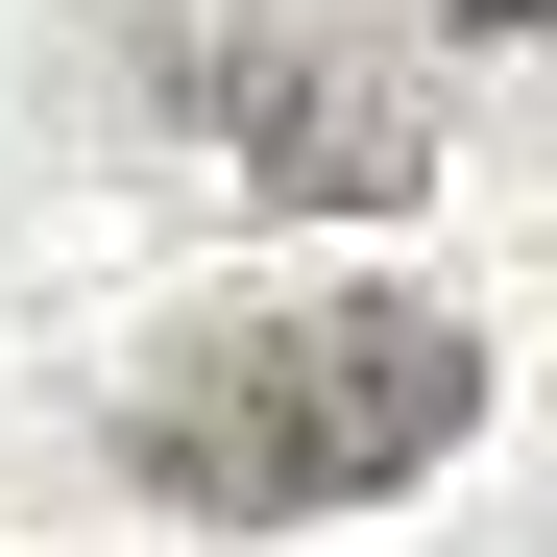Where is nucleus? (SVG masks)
Listing matches in <instances>:
<instances>
[{
	"label": "nucleus",
	"instance_id": "1",
	"mask_svg": "<svg viewBox=\"0 0 557 557\" xmlns=\"http://www.w3.org/2000/svg\"><path fill=\"white\" fill-rule=\"evenodd\" d=\"M460 412H485V339L436 292H315V315L170 339L122 388V460H146V509H195V533H292V509H388Z\"/></svg>",
	"mask_w": 557,
	"mask_h": 557
},
{
	"label": "nucleus",
	"instance_id": "2",
	"mask_svg": "<svg viewBox=\"0 0 557 557\" xmlns=\"http://www.w3.org/2000/svg\"><path fill=\"white\" fill-rule=\"evenodd\" d=\"M146 98L243 146V195H315V219H388L436 195V122H412V73L339 25V0H146Z\"/></svg>",
	"mask_w": 557,
	"mask_h": 557
},
{
	"label": "nucleus",
	"instance_id": "3",
	"mask_svg": "<svg viewBox=\"0 0 557 557\" xmlns=\"http://www.w3.org/2000/svg\"><path fill=\"white\" fill-rule=\"evenodd\" d=\"M436 25H557V0H436Z\"/></svg>",
	"mask_w": 557,
	"mask_h": 557
}]
</instances>
